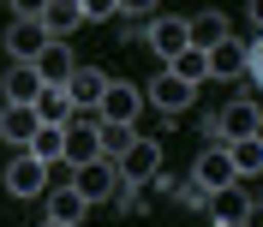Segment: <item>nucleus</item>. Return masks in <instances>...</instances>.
I'll return each mask as SVG.
<instances>
[{
  "label": "nucleus",
  "mask_w": 263,
  "mask_h": 227,
  "mask_svg": "<svg viewBox=\"0 0 263 227\" xmlns=\"http://www.w3.org/2000/svg\"><path fill=\"white\" fill-rule=\"evenodd\" d=\"M203 131H210L221 149L239 144V138H263V108H257L251 96H233L221 113H210V120H203Z\"/></svg>",
  "instance_id": "1"
},
{
  "label": "nucleus",
  "mask_w": 263,
  "mask_h": 227,
  "mask_svg": "<svg viewBox=\"0 0 263 227\" xmlns=\"http://www.w3.org/2000/svg\"><path fill=\"white\" fill-rule=\"evenodd\" d=\"M90 162H102V113L96 108H72V120H66V167L78 174Z\"/></svg>",
  "instance_id": "2"
},
{
  "label": "nucleus",
  "mask_w": 263,
  "mask_h": 227,
  "mask_svg": "<svg viewBox=\"0 0 263 227\" xmlns=\"http://www.w3.org/2000/svg\"><path fill=\"white\" fill-rule=\"evenodd\" d=\"M6 192H12V197H48L54 192V167L36 162L30 149H18L12 162H6Z\"/></svg>",
  "instance_id": "3"
},
{
  "label": "nucleus",
  "mask_w": 263,
  "mask_h": 227,
  "mask_svg": "<svg viewBox=\"0 0 263 227\" xmlns=\"http://www.w3.org/2000/svg\"><path fill=\"white\" fill-rule=\"evenodd\" d=\"M72 185H78V192H84V203L96 210V203H108V197H114L126 179H120V162H108V156H102V162L78 167V174H72Z\"/></svg>",
  "instance_id": "4"
},
{
  "label": "nucleus",
  "mask_w": 263,
  "mask_h": 227,
  "mask_svg": "<svg viewBox=\"0 0 263 227\" xmlns=\"http://www.w3.org/2000/svg\"><path fill=\"white\" fill-rule=\"evenodd\" d=\"M156 174H162V144L156 138H132V149L120 156V179L126 185H149Z\"/></svg>",
  "instance_id": "5"
},
{
  "label": "nucleus",
  "mask_w": 263,
  "mask_h": 227,
  "mask_svg": "<svg viewBox=\"0 0 263 227\" xmlns=\"http://www.w3.org/2000/svg\"><path fill=\"white\" fill-rule=\"evenodd\" d=\"M102 126H138V113H144V90H132V84H108V96H102Z\"/></svg>",
  "instance_id": "6"
},
{
  "label": "nucleus",
  "mask_w": 263,
  "mask_h": 227,
  "mask_svg": "<svg viewBox=\"0 0 263 227\" xmlns=\"http://www.w3.org/2000/svg\"><path fill=\"white\" fill-rule=\"evenodd\" d=\"M185 42H192L197 54H215L221 42H233L228 12H215V6H210V12H192V18H185Z\"/></svg>",
  "instance_id": "7"
},
{
  "label": "nucleus",
  "mask_w": 263,
  "mask_h": 227,
  "mask_svg": "<svg viewBox=\"0 0 263 227\" xmlns=\"http://www.w3.org/2000/svg\"><path fill=\"white\" fill-rule=\"evenodd\" d=\"M42 48H48V30H42L36 18H12V30H6V54H12V66H36Z\"/></svg>",
  "instance_id": "8"
},
{
  "label": "nucleus",
  "mask_w": 263,
  "mask_h": 227,
  "mask_svg": "<svg viewBox=\"0 0 263 227\" xmlns=\"http://www.w3.org/2000/svg\"><path fill=\"white\" fill-rule=\"evenodd\" d=\"M144 102H149V108H162V113H185V108L197 102V90H192V84H180L174 72H162V78H149Z\"/></svg>",
  "instance_id": "9"
},
{
  "label": "nucleus",
  "mask_w": 263,
  "mask_h": 227,
  "mask_svg": "<svg viewBox=\"0 0 263 227\" xmlns=\"http://www.w3.org/2000/svg\"><path fill=\"white\" fill-rule=\"evenodd\" d=\"M36 24L48 30V42H66V36L84 24V6H72V0H42V6H36Z\"/></svg>",
  "instance_id": "10"
},
{
  "label": "nucleus",
  "mask_w": 263,
  "mask_h": 227,
  "mask_svg": "<svg viewBox=\"0 0 263 227\" xmlns=\"http://www.w3.org/2000/svg\"><path fill=\"white\" fill-rule=\"evenodd\" d=\"M144 42H149V48H156V54H162L167 66H174V60H180L185 48H192V42H185V18H174V12H162V18H156V24H149V36H144Z\"/></svg>",
  "instance_id": "11"
},
{
  "label": "nucleus",
  "mask_w": 263,
  "mask_h": 227,
  "mask_svg": "<svg viewBox=\"0 0 263 227\" xmlns=\"http://www.w3.org/2000/svg\"><path fill=\"white\" fill-rule=\"evenodd\" d=\"M192 179H197V185H210V192H221V185H239V174H233V162H228V149H221V144H210V149L192 162Z\"/></svg>",
  "instance_id": "12"
},
{
  "label": "nucleus",
  "mask_w": 263,
  "mask_h": 227,
  "mask_svg": "<svg viewBox=\"0 0 263 227\" xmlns=\"http://www.w3.org/2000/svg\"><path fill=\"white\" fill-rule=\"evenodd\" d=\"M210 215L215 227H246V215H251V197L239 192V185H221V192H210Z\"/></svg>",
  "instance_id": "13"
},
{
  "label": "nucleus",
  "mask_w": 263,
  "mask_h": 227,
  "mask_svg": "<svg viewBox=\"0 0 263 227\" xmlns=\"http://www.w3.org/2000/svg\"><path fill=\"white\" fill-rule=\"evenodd\" d=\"M108 72L102 66H78L72 72V84H66V96H72V108H102V96H108Z\"/></svg>",
  "instance_id": "14"
},
{
  "label": "nucleus",
  "mask_w": 263,
  "mask_h": 227,
  "mask_svg": "<svg viewBox=\"0 0 263 227\" xmlns=\"http://www.w3.org/2000/svg\"><path fill=\"white\" fill-rule=\"evenodd\" d=\"M42 131V120H36V108H18V102H6L0 108V138L12 149H30V138Z\"/></svg>",
  "instance_id": "15"
},
{
  "label": "nucleus",
  "mask_w": 263,
  "mask_h": 227,
  "mask_svg": "<svg viewBox=\"0 0 263 227\" xmlns=\"http://www.w3.org/2000/svg\"><path fill=\"white\" fill-rule=\"evenodd\" d=\"M72 72H78L72 48H66V42H48V48H42V60H36V78L48 84V90H66V84H72Z\"/></svg>",
  "instance_id": "16"
},
{
  "label": "nucleus",
  "mask_w": 263,
  "mask_h": 227,
  "mask_svg": "<svg viewBox=\"0 0 263 227\" xmlns=\"http://www.w3.org/2000/svg\"><path fill=\"white\" fill-rule=\"evenodd\" d=\"M84 215H90V203H84V192L66 179V185H54L48 192V221H66V227H84Z\"/></svg>",
  "instance_id": "17"
},
{
  "label": "nucleus",
  "mask_w": 263,
  "mask_h": 227,
  "mask_svg": "<svg viewBox=\"0 0 263 227\" xmlns=\"http://www.w3.org/2000/svg\"><path fill=\"white\" fill-rule=\"evenodd\" d=\"M0 90H6V102H18V108H36V96H42L48 84L36 78V66H12V72H6V84H0Z\"/></svg>",
  "instance_id": "18"
},
{
  "label": "nucleus",
  "mask_w": 263,
  "mask_h": 227,
  "mask_svg": "<svg viewBox=\"0 0 263 227\" xmlns=\"http://www.w3.org/2000/svg\"><path fill=\"white\" fill-rule=\"evenodd\" d=\"M228 162L239 179H257L263 174V138H239V144H228Z\"/></svg>",
  "instance_id": "19"
},
{
  "label": "nucleus",
  "mask_w": 263,
  "mask_h": 227,
  "mask_svg": "<svg viewBox=\"0 0 263 227\" xmlns=\"http://www.w3.org/2000/svg\"><path fill=\"white\" fill-rule=\"evenodd\" d=\"M239 72H246V42H221V48L210 54V84H215V78H228V84H233Z\"/></svg>",
  "instance_id": "20"
},
{
  "label": "nucleus",
  "mask_w": 263,
  "mask_h": 227,
  "mask_svg": "<svg viewBox=\"0 0 263 227\" xmlns=\"http://www.w3.org/2000/svg\"><path fill=\"white\" fill-rule=\"evenodd\" d=\"M30 156H36V162H48V167H60V162H66V126H42V131L30 138Z\"/></svg>",
  "instance_id": "21"
},
{
  "label": "nucleus",
  "mask_w": 263,
  "mask_h": 227,
  "mask_svg": "<svg viewBox=\"0 0 263 227\" xmlns=\"http://www.w3.org/2000/svg\"><path fill=\"white\" fill-rule=\"evenodd\" d=\"M167 72H174V78H180V84H192V90H203V84H210V54H197V48H185L180 60L167 66Z\"/></svg>",
  "instance_id": "22"
},
{
  "label": "nucleus",
  "mask_w": 263,
  "mask_h": 227,
  "mask_svg": "<svg viewBox=\"0 0 263 227\" xmlns=\"http://www.w3.org/2000/svg\"><path fill=\"white\" fill-rule=\"evenodd\" d=\"M156 18H162V12H156L149 0H138V6H120V30H126L120 42H132V36H149V24H156Z\"/></svg>",
  "instance_id": "23"
},
{
  "label": "nucleus",
  "mask_w": 263,
  "mask_h": 227,
  "mask_svg": "<svg viewBox=\"0 0 263 227\" xmlns=\"http://www.w3.org/2000/svg\"><path fill=\"white\" fill-rule=\"evenodd\" d=\"M36 120H42V126H66V120H72V96H66V90H42V96H36Z\"/></svg>",
  "instance_id": "24"
},
{
  "label": "nucleus",
  "mask_w": 263,
  "mask_h": 227,
  "mask_svg": "<svg viewBox=\"0 0 263 227\" xmlns=\"http://www.w3.org/2000/svg\"><path fill=\"white\" fill-rule=\"evenodd\" d=\"M132 138H138V126H102V156L120 162V156L132 149Z\"/></svg>",
  "instance_id": "25"
},
{
  "label": "nucleus",
  "mask_w": 263,
  "mask_h": 227,
  "mask_svg": "<svg viewBox=\"0 0 263 227\" xmlns=\"http://www.w3.org/2000/svg\"><path fill=\"white\" fill-rule=\"evenodd\" d=\"M149 192H156V185H120L114 203H120L126 215H144V210H149Z\"/></svg>",
  "instance_id": "26"
},
{
  "label": "nucleus",
  "mask_w": 263,
  "mask_h": 227,
  "mask_svg": "<svg viewBox=\"0 0 263 227\" xmlns=\"http://www.w3.org/2000/svg\"><path fill=\"white\" fill-rule=\"evenodd\" d=\"M174 197H180V210H197V215L210 210V185H197V179H180V192H174Z\"/></svg>",
  "instance_id": "27"
},
{
  "label": "nucleus",
  "mask_w": 263,
  "mask_h": 227,
  "mask_svg": "<svg viewBox=\"0 0 263 227\" xmlns=\"http://www.w3.org/2000/svg\"><path fill=\"white\" fill-rule=\"evenodd\" d=\"M114 18H120L114 0H90V6H84V24H114Z\"/></svg>",
  "instance_id": "28"
},
{
  "label": "nucleus",
  "mask_w": 263,
  "mask_h": 227,
  "mask_svg": "<svg viewBox=\"0 0 263 227\" xmlns=\"http://www.w3.org/2000/svg\"><path fill=\"white\" fill-rule=\"evenodd\" d=\"M246 227H263V203H251V215H246Z\"/></svg>",
  "instance_id": "29"
},
{
  "label": "nucleus",
  "mask_w": 263,
  "mask_h": 227,
  "mask_svg": "<svg viewBox=\"0 0 263 227\" xmlns=\"http://www.w3.org/2000/svg\"><path fill=\"white\" fill-rule=\"evenodd\" d=\"M251 24H257V30H263V0H251Z\"/></svg>",
  "instance_id": "30"
},
{
  "label": "nucleus",
  "mask_w": 263,
  "mask_h": 227,
  "mask_svg": "<svg viewBox=\"0 0 263 227\" xmlns=\"http://www.w3.org/2000/svg\"><path fill=\"white\" fill-rule=\"evenodd\" d=\"M42 227H66V221H42Z\"/></svg>",
  "instance_id": "31"
}]
</instances>
